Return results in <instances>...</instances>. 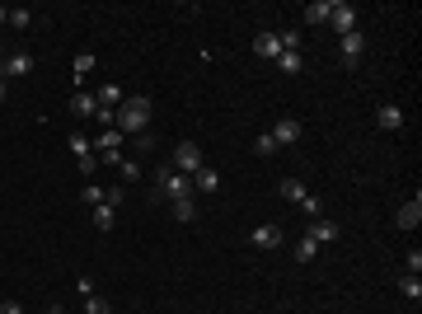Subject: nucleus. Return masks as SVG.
Returning <instances> with one entry per match:
<instances>
[{
  "label": "nucleus",
  "instance_id": "1",
  "mask_svg": "<svg viewBox=\"0 0 422 314\" xmlns=\"http://www.w3.org/2000/svg\"><path fill=\"white\" fill-rule=\"evenodd\" d=\"M113 127H118L122 136H141V131L150 127V99L146 94H127L122 108L113 113Z\"/></svg>",
  "mask_w": 422,
  "mask_h": 314
},
{
  "label": "nucleus",
  "instance_id": "2",
  "mask_svg": "<svg viewBox=\"0 0 422 314\" xmlns=\"http://www.w3.org/2000/svg\"><path fill=\"white\" fill-rule=\"evenodd\" d=\"M155 188L164 192L169 202H183V197H192V178L178 173L174 164H160V169H155Z\"/></svg>",
  "mask_w": 422,
  "mask_h": 314
},
{
  "label": "nucleus",
  "instance_id": "3",
  "mask_svg": "<svg viewBox=\"0 0 422 314\" xmlns=\"http://www.w3.org/2000/svg\"><path fill=\"white\" fill-rule=\"evenodd\" d=\"M174 169L192 178V173L202 169V145L197 141H178V150H174Z\"/></svg>",
  "mask_w": 422,
  "mask_h": 314
},
{
  "label": "nucleus",
  "instance_id": "4",
  "mask_svg": "<svg viewBox=\"0 0 422 314\" xmlns=\"http://www.w3.org/2000/svg\"><path fill=\"white\" fill-rule=\"evenodd\" d=\"M328 24L338 29V38L352 33L357 29V5H352V0H333V5H328Z\"/></svg>",
  "mask_w": 422,
  "mask_h": 314
},
{
  "label": "nucleus",
  "instance_id": "5",
  "mask_svg": "<svg viewBox=\"0 0 422 314\" xmlns=\"http://www.w3.org/2000/svg\"><path fill=\"white\" fill-rule=\"evenodd\" d=\"M338 52H343V62H347V66H357L361 57H366V33H361V29L343 33V43H338Z\"/></svg>",
  "mask_w": 422,
  "mask_h": 314
},
{
  "label": "nucleus",
  "instance_id": "6",
  "mask_svg": "<svg viewBox=\"0 0 422 314\" xmlns=\"http://www.w3.org/2000/svg\"><path fill=\"white\" fill-rule=\"evenodd\" d=\"M29 71H33V52H10L0 62V76L5 80H19V76H29Z\"/></svg>",
  "mask_w": 422,
  "mask_h": 314
},
{
  "label": "nucleus",
  "instance_id": "7",
  "mask_svg": "<svg viewBox=\"0 0 422 314\" xmlns=\"http://www.w3.org/2000/svg\"><path fill=\"white\" fill-rule=\"evenodd\" d=\"M305 239H314L319 249H324V244H333V239H338V220H328V216H314V225L305 230Z\"/></svg>",
  "mask_w": 422,
  "mask_h": 314
},
{
  "label": "nucleus",
  "instance_id": "8",
  "mask_svg": "<svg viewBox=\"0 0 422 314\" xmlns=\"http://www.w3.org/2000/svg\"><path fill=\"white\" fill-rule=\"evenodd\" d=\"M375 127H380V131H399V127H404V108H399V104H380V108H375Z\"/></svg>",
  "mask_w": 422,
  "mask_h": 314
},
{
  "label": "nucleus",
  "instance_id": "9",
  "mask_svg": "<svg viewBox=\"0 0 422 314\" xmlns=\"http://www.w3.org/2000/svg\"><path fill=\"white\" fill-rule=\"evenodd\" d=\"M272 141L277 145H296L300 141V122L296 117H277V122H272Z\"/></svg>",
  "mask_w": 422,
  "mask_h": 314
},
{
  "label": "nucleus",
  "instance_id": "10",
  "mask_svg": "<svg viewBox=\"0 0 422 314\" xmlns=\"http://www.w3.org/2000/svg\"><path fill=\"white\" fill-rule=\"evenodd\" d=\"M394 220H399V230H418V225H422V197H413V202H404V206H399V216H394Z\"/></svg>",
  "mask_w": 422,
  "mask_h": 314
},
{
  "label": "nucleus",
  "instance_id": "11",
  "mask_svg": "<svg viewBox=\"0 0 422 314\" xmlns=\"http://www.w3.org/2000/svg\"><path fill=\"white\" fill-rule=\"evenodd\" d=\"M94 99H99V108H113V113H118V108H122V85H113V80H108V85H99V90H94Z\"/></svg>",
  "mask_w": 422,
  "mask_h": 314
},
{
  "label": "nucleus",
  "instance_id": "12",
  "mask_svg": "<svg viewBox=\"0 0 422 314\" xmlns=\"http://www.w3.org/2000/svg\"><path fill=\"white\" fill-rule=\"evenodd\" d=\"M253 52H258V57H263V62H277L281 57V43H277V33H258V38H253Z\"/></svg>",
  "mask_w": 422,
  "mask_h": 314
},
{
  "label": "nucleus",
  "instance_id": "13",
  "mask_svg": "<svg viewBox=\"0 0 422 314\" xmlns=\"http://www.w3.org/2000/svg\"><path fill=\"white\" fill-rule=\"evenodd\" d=\"M253 244H258V249H267V253H272V249H281V230H277V225H253Z\"/></svg>",
  "mask_w": 422,
  "mask_h": 314
},
{
  "label": "nucleus",
  "instance_id": "14",
  "mask_svg": "<svg viewBox=\"0 0 422 314\" xmlns=\"http://www.w3.org/2000/svg\"><path fill=\"white\" fill-rule=\"evenodd\" d=\"M192 188H197V192H216L220 188V173L211 169V164H202V169L192 173Z\"/></svg>",
  "mask_w": 422,
  "mask_h": 314
},
{
  "label": "nucleus",
  "instance_id": "15",
  "mask_svg": "<svg viewBox=\"0 0 422 314\" xmlns=\"http://www.w3.org/2000/svg\"><path fill=\"white\" fill-rule=\"evenodd\" d=\"M94 108H99V99L94 94H85V90L71 94V113H76V117H94Z\"/></svg>",
  "mask_w": 422,
  "mask_h": 314
},
{
  "label": "nucleus",
  "instance_id": "16",
  "mask_svg": "<svg viewBox=\"0 0 422 314\" xmlns=\"http://www.w3.org/2000/svg\"><path fill=\"white\" fill-rule=\"evenodd\" d=\"M305 192H310V188H305V183H300V178H281V197H286V202H305Z\"/></svg>",
  "mask_w": 422,
  "mask_h": 314
},
{
  "label": "nucleus",
  "instance_id": "17",
  "mask_svg": "<svg viewBox=\"0 0 422 314\" xmlns=\"http://www.w3.org/2000/svg\"><path fill=\"white\" fill-rule=\"evenodd\" d=\"M328 5H333V0H314V5H305V24H328Z\"/></svg>",
  "mask_w": 422,
  "mask_h": 314
},
{
  "label": "nucleus",
  "instance_id": "18",
  "mask_svg": "<svg viewBox=\"0 0 422 314\" xmlns=\"http://www.w3.org/2000/svg\"><path fill=\"white\" fill-rule=\"evenodd\" d=\"M113 216H118V206H108V202L94 206V225H99V230H113Z\"/></svg>",
  "mask_w": 422,
  "mask_h": 314
},
{
  "label": "nucleus",
  "instance_id": "19",
  "mask_svg": "<svg viewBox=\"0 0 422 314\" xmlns=\"http://www.w3.org/2000/svg\"><path fill=\"white\" fill-rule=\"evenodd\" d=\"M277 66H281V76H300V66H305V62H300V52H281Z\"/></svg>",
  "mask_w": 422,
  "mask_h": 314
},
{
  "label": "nucleus",
  "instance_id": "20",
  "mask_svg": "<svg viewBox=\"0 0 422 314\" xmlns=\"http://www.w3.org/2000/svg\"><path fill=\"white\" fill-rule=\"evenodd\" d=\"M314 258H319V244L300 235V244H296V263H314Z\"/></svg>",
  "mask_w": 422,
  "mask_h": 314
},
{
  "label": "nucleus",
  "instance_id": "21",
  "mask_svg": "<svg viewBox=\"0 0 422 314\" xmlns=\"http://www.w3.org/2000/svg\"><path fill=\"white\" fill-rule=\"evenodd\" d=\"M399 291H404V296L413 300V305H418V300H422V282H418V277H413V272H408V277H399Z\"/></svg>",
  "mask_w": 422,
  "mask_h": 314
},
{
  "label": "nucleus",
  "instance_id": "22",
  "mask_svg": "<svg viewBox=\"0 0 422 314\" xmlns=\"http://www.w3.org/2000/svg\"><path fill=\"white\" fill-rule=\"evenodd\" d=\"M71 155H76V159L94 155V145H90V136H85V131H76V136H71Z\"/></svg>",
  "mask_w": 422,
  "mask_h": 314
},
{
  "label": "nucleus",
  "instance_id": "23",
  "mask_svg": "<svg viewBox=\"0 0 422 314\" xmlns=\"http://www.w3.org/2000/svg\"><path fill=\"white\" fill-rule=\"evenodd\" d=\"M174 216L183 220V225H188V220H197V202H192V197H183V202H174Z\"/></svg>",
  "mask_w": 422,
  "mask_h": 314
},
{
  "label": "nucleus",
  "instance_id": "24",
  "mask_svg": "<svg viewBox=\"0 0 422 314\" xmlns=\"http://www.w3.org/2000/svg\"><path fill=\"white\" fill-rule=\"evenodd\" d=\"M132 150H136V155H150V150H155V131H141V136H132Z\"/></svg>",
  "mask_w": 422,
  "mask_h": 314
},
{
  "label": "nucleus",
  "instance_id": "25",
  "mask_svg": "<svg viewBox=\"0 0 422 314\" xmlns=\"http://www.w3.org/2000/svg\"><path fill=\"white\" fill-rule=\"evenodd\" d=\"M90 71H94V52H80L76 57V90H80V80L90 76Z\"/></svg>",
  "mask_w": 422,
  "mask_h": 314
},
{
  "label": "nucleus",
  "instance_id": "26",
  "mask_svg": "<svg viewBox=\"0 0 422 314\" xmlns=\"http://www.w3.org/2000/svg\"><path fill=\"white\" fill-rule=\"evenodd\" d=\"M300 211H305V216H324V197H314V192H305V202H300Z\"/></svg>",
  "mask_w": 422,
  "mask_h": 314
},
{
  "label": "nucleus",
  "instance_id": "27",
  "mask_svg": "<svg viewBox=\"0 0 422 314\" xmlns=\"http://www.w3.org/2000/svg\"><path fill=\"white\" fill-rule=\"evenodd\" d=\"M253 150H258V155H277L281 145L272 141V131H263V136H258V141H253Z\"/></svg>",
  "mask_w": 422,
  "mask_h": 314
},
{
  "label": "nucleus",
  "instance_id": "28",
  "mask_svg": "<svg viewBox=\"0 0 422 314\" xmlns=\"http://www.w3.org/2000/svg\"><path fill=\"white\" fill-rule=\"evenodd\" d=\"M104 192H108V188H99V183H85V192H80V197H85L90 206H99V202H104Z\"/></svg>",
  "mask_w": 422,
  "mask_h": 314
},
{
  "label": "nucleus",
  "instance_id": "29",
  "mask_svg": "<svg viewBox=\"0 0 422 314\" xmlns=\"http://www.w3.org/2000/svg\"><path fill=\"white\" fill-rule=\"evenodd\" d=\"M118 169H122V178H127V183H132V178H141V164H136V159H118Z\"/></svg>",
  "mask_w": 422,
  "mask_h": 314
},
{
  "label": "nucleus",
  "instance_id": "30",
  "mask_svg": "<svg viewBox=\"0 0 422 314\" xmlns=\"http://www.w3.org/2000/svg\"><path fill=\"white\" fill-rule=\"evenodd\" d=\"M10 24H15V29H29V24H33V10H10Z\"/></svg>",
  "mask_w": 422,
  "mask_h": 314
},
{
  "label": "nucleus",
  "instance_id": "31",
  "mask_svg": "<svg viewBox=\"0 0 422 314\" xmlns=\"http://www.w3.org/2000/svg\"><path fill=\"white\" fill-rule=\"evenodd\" d=\"M85 314H108V300H104V296H90V300H85Z\"/></svg>",
  "mask_w": 422,
  "mask_h": 314
},
{
  "label": "nucleus",
  "instance_id": "32",
  "mask_svg": "<svg viewBox=\"0 0 422 314\" xmlns=\"http://www.w3.org/2000/svg\"><path fill=\"white\" fill-rule=\"evenodd\" d=\"M408 272H413V277L422 272V253H418V249H408Z\"/></svg>",
  "mask_w": 422,
  "mask_h": 314
},
{
  "label": "nucleus",
  "instance_id": "33",
  "mask_svg": "<svg viewBox=\"0 0 422 314\" xmlns=\"http://www.w3.org/2000/svg\"><path fill=\"white\" fill-rule=\"evenodd\" d=\"M94 122H99V127H113V108H94Z\"/></svg>",
  "mask_w": 422,
  "mask_h": 314
},
{
  "label": "nucleus",
  "instance_id": "34",
  "mask_svg": "<svg viewBox=\"0 0 422 314\" xmlns=\"http://www.w3.org/2000/svg\"><path fill=\"white\" fill-rule=\"evenodd\" d=\"M0 314H24V305L19 300H0Z\"/></svg>",
  "mask_w": 422,
  "mask_h": 314
},
{
  "label": "nucleus",
  "instance_id": "35",
  "mask_svg": "<svg viewBox=\"0 0 422 314\" xmlns=\"http://www.w3.org/2000/svg\"><path fill=\"white\" fill-rule=\"evenodd\" d=\"M0 24H10V10H5V5H0Z\"/></svg>",
  "mask_w": 422,
  "mask_h": 314
},
{
  "label": "nucleus",
  "instance_id": "36",
  "mask_svg": "<svg viewBox=\"0 0 422 314\" xmlns=\"http://www.w3.org/2000/svg\"><path fill=\"white\" fill-rule=\"evenodd\" d=\"M0 104H5V76H0Z\"/></svg>",
  "mask_w": 422,
  "mask_h": 314
},
{
  "label": "nucleus",
  "instance_id": "37",
  "mask_svg": "<svg viewBox=\"0 0 422 314\" xmlns=\"http://www.w3.org/2000/svg\"><path fill=\"white\" fill-rule=\"evenodd\" d=\"M47 314H66V310H62V305H52V310H47Z\"/></svg>",
  "mask_w": 422,
  "mask_h": 314
}]
</instances>
